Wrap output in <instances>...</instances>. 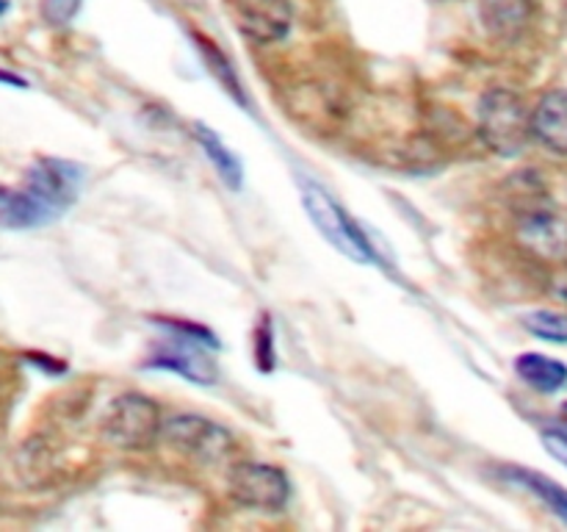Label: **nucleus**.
<instances>
[{
	"label": "nucleus",
	"mask_w": 567,
	"mask_h": 532,
	"mask_svg": "<svg viewBox=\"0 0 567 532\" xmlns=\"http://www.w3.org/2000/svg\"><path fill=\"white\" fill-rule=\"evenodd\" d=\"M299 192H302L305 214L310 216L327 244L358 264H377V249L369 233L343 211V205H338V200L327 188L313 181H299Z\"/></svg>",
	"instance_id": "nucleus-1"
},
{
	"label": "nucleus",
	"mask_w": 567,
	"mask_h": 532,
	"mask_svg": "<svg viewBox=\"0 0 567 532\" xmlns=\"http://www.w3.org/2000/svg\"><path fill=\"white\" fill-rule=\"evenodd\" d=\"M480 136L496 155L513 158L532 139V109L513 89H491L476 111Z\"/></svg>",
	"instance_id": "nucleus-2"
},
{
	"label": "nucleus",
	"mask_w": 567,
	"mask_h": 532,
	"mask_svg": "<svg viewBox=\"0 0 567 532\" xmlns=\"http://www.w3.org/2000/svg\"><path fill=\"white\" fill-rule=\"evenodd\" d=\"M164 430L158 405L144 393H122L109 405L103 432L114 447L144 449Z\"/></svg>",
	"instance_id": "nucleus-3"
},
{
	"label": "nucleus",
	"mask_w": 567,
	"mask_h": 532,
	"mask_svg": "<svg viewBox=\"0 0 567 532\" xmlns=\"http://www.w3.org/2000/svg\"><path fill=\"white\" fill-rule=\"evenodd\" d=\"M83 181H86V170L81 164L55 158V155H42L28 166L22 188H28L59 219L70 205H75Z\"/></svg>",
	"instance_id": "nucleus-4"
},
{
	"label": "nucleus",
	"mask_w": 567,
	"mask_h": 532,
	"mask_svg": "<svg viewBox=\"0 0 567 532\" xmlns=\"http://www.w3.org/2000/svg\"><path fill=\"white\" fill-rule=\"evenodd\" d=\"M227 491L241 508L282 510L291 497V482L277 466L236 463L227 474Z\"/></svg>",
	"instance_id": "nucleus-5"
},
{
	"label": "nucleus",
	"mask_w": 567,
	"mask_h": 532,
	"mask_svg": "<svg viewBox=\"0 0 567 532\" xmlns=\"http://www.w3.org/2000/svg\"><path fill=\"white\" fill-rule=\"evenodd\" d=\"M172 336H175V341L161 344L147 358L144 369L172 371V375L186 377L188 382H197V386H214L216 364L205 349L210 344L197 336H186V332H172Z\"/></svg>",
	"instance_id": "nucleus-6"
},
{
	"label": "nucleus",
	"mask_w": 567,
	"mask_h": 532,
	"mask_svg": "<svg viewBox=\"0 0 567 532\" xmlns=\"http://www.w3.org/2000/svg\"><path fill=\"white\" fill-rule=\"evenodd\" d=\"M238 31L258 44L280 42L291 31V0H230Z\"/></svg>",
	"instance_id": "nucleus-7"
},
{
	"label": "nucleus",
	"mask_w": 567,
	"mask_h": 532,
	"mask_svg": "<svg viewBox=\"0 0 567 532\" xmlns=\"http://www.w3.org/2000/svg\"><path fill=\"white\" fill-rule=\"evenodd\" d=\"M164 432L172 447L183 449L194 458H221L230 449V436L203 416H175L166 421Z\"/></svg>",
	"instance_id": "nucleus-8"
},
{
	"label": "nucleus",
	"mask_w": 567,
	"mask_h": 532,
	"mask_svg": "<svg viewBox=\"0 0 567 532\" xmlns=\"http://www.w3.org/2000/svg\"><path fill=\"white\" fill-rule=\"evenodd\" d=\"M518 236L524 247L548 260L567 258V222L548 208H532L520 216Z\"/></svg>",
	"instance_id": "nucleus-9"
},
{
	"label": "nucleus",
	"mask_w": 567,
	"mask_h": 532,
	"mask_svg": "<svg viewBox=\"0 0 567 532\" xmlns=\"http://www.w3.org/2000/svg\"><path fill=\"white\" fill-rule=\"evenodd\" d=\"M532 139L557 155H567V89L546 92L532 109Z\"/></svg>",
	"instance_id": "nucleus-10"
},
{
	"label": "nucleus",
	"mask_w": 567,
	"mask_h": 532,
	"mask_svg": "<svg viewBox=\"0 0 567 532\" xmlns=\"http://www.w3.org/2000/svg\"><path fill=\"white\" fill-rule=\"evenodd\" d=\"M53 219L55 216L28 188H11L0 183V227L3 231H33Z\"/></svg>",
	"instance_id": "nucleus-11"
},
{
	"label": "nucleus",
	"mask_w": 567,
	"mask_h": 532,
	"mask_svg": "<svg viewBox=\"0 0 567 532\" xmlns=\"http://www.w3.org/2000/svg\"><path fill=\"white\" fill-rule=\"evenodd\" d=\"M532 0H480L485 28L502 42H515L524 37L532 22Z\"/></svg>",
	"instance_id": "nucleus-12"
},
{
	"label": "nucleus",
	"mask_w": 567,
	"mask_h": 532,
	"mask_svg": "<svg viewBox=\"0 0 567 532\" xmlns=\"http://www.w3.org/2000/svg\"><path fill=\"white\" fill-rule=\"evenodd\" d=\"M515 371L526 386L540 393H557L567 386V366L563 360L540 352H524L515 358Z\"/></svg>",
	"instance_id": "nucleus-13"
},
{
	"label": "nucleus",
	"mask_w": 567,
	"mask_h": 532,
	"mask_svg": "<svg viewBox=\"0 0 567 532\" xmlns=\"http://www.w3.org/2000/svg\"><path fill=\"white\" fill-rule=\"evenodd\" d=\"M504 477H507V480H513L515 485L524 488V491L535 493V497L540 499V502L546 504L554 515H559V519L567 524V491L559 485V482H554L551 477H546V474H537V471L518 469V466L504 471Z\"/></svg>",
	"instance_id": "nucleus-14"
},
{
	"label": "nucleus",
	"mask_w": 567,
	"mask_h": 532,
	"mask_svg": "<svg viewBox=\"0 0 567 532\" xmlns=\"http://www.w3.org/2000/svg\"><path fill=\"white\" fill-rule=\"evenodd\" d=\"M194 133H197L199 147L205 150V155H208V161L214 164V170L219 172L221 181H225L230 188H241L244 166H241V161H238V155L233 153V150L227 147V144L221 142L214 131H210V127L197 125L194 127Z\"/></svg>",
	"instance_id": "nucleus-15"
},
{
	"label": "nucleus",
	"mask_w": 567,
	"mask_h": 532,
	"mask_svg": "<svg viewBox=\"0 0 567 532\" xmlns=\"http://www.w3.org/2000/svg\"><path fill=\"white\" fill-rule=\"evenodd\" d=\"M532 336L551 344H567V314L563 310H532L524 319Z\"/></svg>",
	"instance_id": "nucleus-16"
},
{
	"label": "nucleus",
	"mask_w": 567,
	"mask_h": 532,
	"mask_svg": "<svg viewBox=\"0 0 567 532\" xmlns=\"http://www.w3.org/2000/svg\"><path fill=\"white\" fill-rule=\"evenodd\" d=\"M197 42H199V50H203L205 61H208V64H210V72H214V78H216V81H219L221 86H225L227 92H230L233 98L238 100V103H244V105H247V94H244V89H241V83H238V78H236V70H233V66H230V61H227L225 55L219 53V50H216V48H210V42H208V39L197 37Z\"/></svg>",
	"instance_id": "nucleus-17"
},
{
	"label": "nucleus",
	"mask_w": 567,
	"mask_h": 532,
	"mask_svg": "<svg viewBox=\"0 0 567 532\" xmlns=\"http://www.w3.org/2000/svg\"><path fill=\"white\" fill-rule=\"evenodd\" d=\"M255 358H258V369L260 371H271L275 369V330H271V319L266 316L260 321L258 332H255Z\"/></svg>",
	"instance_id": "nucleus-18"
},
{
	"label": "nucleus",
	"mask_w": 567,
	"mask_h": 532,
	"mask_svg": "<svg viewBox=\"0 0 567 532\" xmlns=\"http://www.w3.org/2000/svg\"><path fill=\"white\" fill-rule=\"evenodd\" d=\"M83 0H42V17L48 25H70L75 14L81 11Z\"/></svg>",
	"instance_id": "nucleus-19"
},
{
	"label": "nucleus",
	"mask_w": 567,
	"mask_h": 532,
	"mask_svg": "<svg viewBox=\"0 0 567 532\" xmlns=\"http://www.w3.org/2000/svg\"><path fill=\"white\" fill-rule=\"evenodd\" d=\"M543 443H546L548 454L557 458L559 463L567 466V432L563 430H546L543 432Z\"/></svg>",
	"instance_id": "nucleus-20"
},
{
	"label": "nucleus",
	"mask_w": 567,
	"mask_h": 532,
	"mask_svg": "<svg viewBox=\"0 0 567 532\" xmlns=\"http://www.w3.org/2000/svg\"><path fill=\"white\" fill-rule=\"evenodd\" d=\"M28 360H31L33 366H39V369H44L48 375H59V371H66L64 364H59V360H53L50 355H42V352H28L25 355Z\"/></svg>",
	"instance_id": "nucleus-21"
},
{
	"label": "nucleus",
	"mask_w": 567,
	"mask_h": 532,
	"mask_svg": "<svg viewBox=\"0 0 567 532\" xmlns=\"http://www.w3.org/2000/svg\"><path fill=\"white\" fill-rule=\"evenodd\" d=\"M0 86H11V89H28V81L22 75H17V72L11 70H3L0 66Z\"/></svg>",
	"instance_id": "nucleus-22"
},
{
	"label": "nucleus",
	"mask_w": 567,
	"mask_h": 532,
	"mask_svg": "<svg viewBox=\"0 0 567 532\" xmlns=\"http://www.w3.org/2000/svg\"><path fill=\"white\" fill-rule=\"evenodd\" d=\"M9 0H0V17H3L6 14V11H9Z\"/></svg>",
	"instance_id": "nucleus-23"
}]
</instances>
